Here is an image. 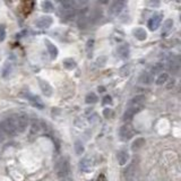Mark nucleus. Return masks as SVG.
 I'll use <instances>...</instances> for the list:
<instances>
[{"label": "nucleus", "instance_id": "obj_1", "mask_svg": "<svg viewBox=\"0 0 181 181\" xmlns=\"http://www.w3.org/2000/svg\"><path fill=\"white\" fill-rule=\"evenodd\" d=\"M0 128L5 132V135H8L10 137L17 135V128H16V121L15 118H8L5 121L0 123Z\"/></svg>", "mask_w": 181, "mask_h": 181}, {"label": "nucleus", "instance_id": "obj_2", "mask_svg": "<svg viewBox=\"0 0 181 181\" xmlns=\"http://www.w3.org/2000/svg\"><path fill=\"white\" fill-rule=\"evenodd\" d=\"M56 170H57V175L59 178L67 177V175L69 174V171H70L68 160H67V159H60V160L57 162Z\"/></svg>", "mask_w": 181, "mask_h": 181}, {"label": "nucleus", "instance_id": "obj_3", "mask_svg": "<svg viewBox=\"0 0 181 181\" xmlns=\"http://www.w3.org/2000/svg\"><path fill=\"white\" fill-rule=\"evenodd\" d=\"M145 100L146 98L144 95H137L135 98H132L128 103V108L135 109V110H138V111H142L144 104H145Z\"/></svg>", "mask_w": 181, "mask_h": 181}, {"label": "nucleus", "instance_id": "obj_4", "mask_svg": "<svg viewBox=\"0 0 181 181\" xmlns=\"http://www.w3.org/2000/svg\"><path fill=\"white\" fill-rule=\"evenodd\" d=\"M16 121V128H17V132H24L27 129L28 126V117L26 115H22L17 118H15Z\"/></svg>", "mask_w": 181, "mask_h": 181}, {"label": "nucleus", "instance_id": "obj_5", "mask_svg": "<svg viewBox=\"0 0 181 181\" xmlns=\"http://www.w3.org/2000/svg\"><path fill=\"white\" fill-rule=\"evenodd\" d=\"M120 138L122 140H129L134 136V129L130 125H123L120 128Z\"/></svg>", "mask_w": 181, "mask_h": 181}, {"label": "nucleus", "instance_id": "obj_6", "mask_svg": "<svg viewBox=\"0 0 181 181\" xmlns=\"http://www.w3.org/2000/svg\"><path fill=\"white\" fill-rule=\"evenodd\" d=\"M162 15H154L153 17L150 18V21L147 23V26L151 31H156L157 28L160 27L161 22H162Z\"/></svg>", "mask_w": 181, "mask_h": 181}, {"label": "nucleus", "instance_id": "obj_7", "mask_svg": "<svg viewBox=\"0 0 181 181\" xmlns=\"http://www.w3.org/2000/svg\"><path fill=\"white\" fill-rule=\"evenodd\" d=\"M52 18L50 16H42V17H40L38 21L35 22V25L38 28H48L52 25Z\"/></svg>", "mask_w": 181, "mask_h": 181}, {"label": "nucleus", "instance_id": "obj_8", "mask_svg": "<svg viewBox=\"0 0 181 181\" xmlns=\"http://www.w3.org/2000/svg\"><path fill=\"white\" fill-rule=\"evenodd\" d=\"M126 2L125 1H115L110 7V14L112 16H117L122 11V9L125 8Z\"/></svg>", "mask_w": 181, "mask_h": 181}, {"label": "nucleus", "instance_id": "obj_9", "mask_svg": "<svg viewBox=\"0 0 181 181\" xmlns=\"http://www.w3.org/2000/svg\"><path fill=\"white\" fill-rule=\"evenodd\" d=\"M38 85H40V88H41L42 93L45 95V96H51L53 93V90L51 85H50L48 82H44V80H38Z\"/></svg>", "mask_w": 181, "mask_h": 181}, {"label": "nucleus", "instance_id": "obj_10", "mask_svg": "<svg viewBox=\"0 0 181 181\" xmlns=\"http://www.w3.org/2000/svg\"><path fill=\"white\" fill-rule=\"evenodd\" d=\"M92 165H93V161L90 157H84L83 160L80 161V170L83 171V172H90V169H92Z\"/></svg>", "mask_w": 181, "mask_h": 181}, {"label": "nucleus", "instance_id": "obj_11", "mask_svg": "<svg viewBox=\"0 0 181 181\" xmlns=\"http://www.w3.org/2000/svg\"><path fill=\"white\" fill-rule=\"evenodd\" d=\"M126 173V180L127 181H132L134 178H135V173H136V167H135V162H132L128 165L127 170L125 171Z\"/></svg>", "mask_w": 181, "mask_h": 181}, {"label": "nucleus", "instance_id": "obj_12", "mask_svg": "<svg viewBox=\"0 0 181 181\" xmlns=\"http://www.w3.org/2000/svg\"><path fill=\"white\" fill-rule=\"evenodd\" d=\"M117 159H118V163L119 165H125L129 160V154L127 151L121 150L119 151L118 154H117Z\"/></svg>", "mask_w": 181, "mask_h": 181}, {"label": "nucleus", "instance_id": "obj_13", "mask_svg": "<svg viewBox=\"0 0 181 181\" xmlns=\"http://www.w3.org/2000/svg\"><path fill=\"white\" fill-rule=\"evenodd\" d=\"M169 68L173 74L179 73V69H180V63H179V58L178 57H172L169 62Z\"/></svg>", "mask_w": 181, "mask_h": 181}, {"label": "nucleus", "instance_id": "obj_14", "mask_svg": "<svg viewBox=\"0 0 181 181\" xmlns=\"http://www.w3.org/2000/svg\"><path fill=\"white\" fill-rule=\"evenodd\" d=\"M117 52H118V54L121 57L122 59H127V58L129 57V52H130L128 44H121V45H119L118 49H117Z\"/></svg>", "mask_w": 181, "mask_h": 181}, {"label": "nucleus", "instance_id": "obj_15", "mask_svg": "<svg viewBox=\"0 0 181 181\" xmlns=\"http://www.w3.org/2000/svg\"><path fill=\"white\" fill-rule=\"evenodd\" d=\"M45 44H46V48H48V51L50 53V57L52 58V59H56L57 57H58V49H57V46L53 43H51L50 41L48 40H45Z\"/></svg>", "mask_w": 181, "mask_h": 181}, {"label": "nucleus", "instance_id": "obj_16", "mask_svg": "<svg viewBox=\"0 0 181 181\" xmlns=\"http://www.w3.org/2000/svg\"><path fill=\"white\" fill-rule=\"evenodd\" d=\"M140 84H144V85H151L153 83V76L148 73H143L138 78Z\"/></svg>", "mask_w": 181, "mask_h": 181}, {"label": "nucleus", "instance_id": "obj_17", "mask_svg": "<svg viewBox=\"0 0 181 181\" xmlns=\"http://www.w3.org/2000/svg\"><path fill=\"white\" fill-rule=\"evenodd\" d=\"M134 35H135V38L137 40H139V41H144V40H146L147 38V33L146 31L142 27H138L134 30Z\"/></svg>", "mask_w": 181, "mask_h": 181}, {"label": "nucleus", "instance_id": "obj_18", "mask_svg": "<svg viewBox=\"0 0 181 181\" xmlns=\"http://www.w3.org/2000/svg\"><path fill=\"white\" fill-rule=\"evenodd\" d=\"M60 6H61V8H62V10L65 11V13H69V11H73L75 2L71 1V0H67V1L60 2Z\"/></svg>", "mask_w": 181, "mask_h": 181}, {"label": "nucleus", "instance_id": "obj_19", "mask_svg": "<svg viewBox=\"0 0 181 181\" xmlns=\"http://www.w3.org/2000/svg\"><path fill=\"white\" fill-rule=\"evenodd\" d=\"M138 110H135V109H131V108H127V110L125 111L123 113V121H130L132 119V117L136 115V113H138Z\"/></svg>", "mask_w": 181, "mask_h": 181}, {"label": "nucleus", "instance_id": "obj_20", "mask_svg": "<svg viewBox=\"0 0 181 181\" xmlns=\"http://www.w3.org/2000/svg\"><path fill=\"white\" fill-rule=\"evenodd\" d=\"M30 102H31L32 105L35 107L36 109L42 110V109L44 108V105H43V103H42V101L40 100L38 96H30Z\"/></svg>", "mask_w": 181, "mask_h": 181}, {"label": "nucleus", "instance_id": "obj_21", "mask_svg": "<svg viewBox=\"0 0 181 181\" xmlns=\"http://www.w3.org/2000/svg\"><path fill=\"white\" fill-rule=\"evenodd\" d=\"M144 145H145V139H144V138H137V139L132 143L131 150L134 151V152H135V151H138V150H140Z\"/></svg>", "mask_w": 181, "mask_h": 181}, {"label": "nucleus", "instance_id": "obj_22", "mask_svg": "<svg viewBox=\"0 0 181 181\" xmlns=\"http://www.w3.org/2000/svg\"><path fill=\"white\" fill-rule=\"evenodd\" d=\"M85 13H86V10H84V13L80 15L79 19L77 22V24H78L79 28H85L86 27V25L88 24V18H87V16L85 15Z\"/></svg>", "mask_w": 181, "mask_h": 181}, {"label": "nucleus", "instance_id": "obj_23", "mask_svg": "<svg viewBox=\"0 0 181 181\" xmlns=\"http://www.w3.org/2000/svg\"><path fill=\"white\" fill-rule=\"evenodd\" d=\"M62 65H63V67H65L66 69H69V70L75 69V68H76V66H77V65H76V61H75L74 59H70V58L63 60Z\"/></svg>", "mask_w": 181, "mask_h": 181}, {"label": "nucleus", "instance_id": "obj_24", "mask_svg": "<svg viewBox=\"0 0 181 181\" xmlns=\"http://www.w3.org/2000/svg\"><path fill=\"white\" fill-rule=\"evenodd\" d=\"M163 69H164V65L162 62L155 63V65L152 67V74H151V75H152V76H153V75H157V74L162 73Z\"/></svg>", "mask_w": 181, "mask_h": 181}, {"label": "nucleus", "instance_id": "obj_25", "mask_svg": "<svg viewBox=\"0 0 181 181\" xmlns=\"http://www.w3.org/2000/svg\"><path fill=\"white\" fill-rule=\"evenodd\" d=\"M74 147H75V153H76V155H82V154L84 153V151H85L83 143H82L80 140H76Z\"/></svg>", "mask_w": 181, "mask_h": 181}, {"label": "nucleus", "instance_id": "obj_26", "mask_svg": "<svg viewBox=\"0 0 181 181\" xmlns=\"http://www.w3.org/2000/svg\"><path fill=\"white\" fill-rule=\"evenodd\" d=\"M98 100L99 99L95 93H88L86 95V98H85V102H86L87 104H94V103L98 102Z\"/></svg>", "mask_w": 181, "mask_h": 181}, {"label": "nucleus", "instance_id": "obj_27", "mask_svg": "<svg viewBox=\"0 0 181 181\" xmlns=\"http://www.w3.org/2000/svg\"><path fill=\"white\" fill-rule=\"evenodd\" d=\"M42 9L45 11V13H52L54 10V7H53L52 2H50V1H43L42 2Z\"/></svg>", "mask_w": 181, "mask_h": 181}, {"label": "nucleus", "instance_id": "obj_28", "mask_svg": "<svg viewBox=\"0 0 181 181\" xmlns=\"http://www.w3.org/2000/svg\"><path fill=\"white\" fill-rule=\"evenodd\" d=\"M167 79H169V75L167 73H162L161 75H159L155 83H156V85H163V84L167 83Z\"/></svg>", "mask_w": 181, "mask_h": 181}, {"label": "nucleus", "instance_id": "obj_29", "mask_svg": "<svg viewBox=\"0 0 181 181\" xmlns=\"http://www.w3.org/2000/svg\"><path fill=\"white\" fill-rule=\"evenodd\" d=\"M172 26H173V21H172V19H167V21L164 22V26H163V32H162V35L169 33V32L171 31Z\"/></svg>", "mask_w": 181, "mask_h": 181}, {"label": "nucleus", "instance_id": "obj_30", "mask_svg": "<svg viewBox=\"0 0 181 181\" xmlns=\"http://www.w3.org/2000/svg\"><path fill=\"white\" fill-rule=\"evenodd\" d=\"M38 130H40V125H38V121H32V126H31V135H35L38 134Z\"/></svg>", "mask_w": 181, "mask_h": 181}, {"label": "nucleus", "instance_id": "obj_31", "mask_svg": "<svg viewBox=\"0 0 181 181\" xmlns=\"http://www.w3.org/2000/svg\"><path fill=\"white\" fill-rule=\"evenodd\" d=\"M129 71H130V68H129L128 65H125V66H122L121 68H120V70H119V73H120V75L121 76H128L129 75Z\"/></svg>", "mask_w": 181, "mask_h": 181}, {"label": "nucleus", "instance_id": "obj_32", "mask_svg": "<svg viewBox=\"0 0 181 181\" xmlns=\"http://www.w3.org/2000/svg\"><path fill=\"white\" fill-rule=\"evenodd\" d=\"M6 38V27L5 25H0V41H4Z\"/></svg>", "mask_w": 181, "mask_h": 181}, {"label": "nucleus", "instance_id": "obj_33", "mask_svg": "<svg viewBox=\"0 0 181 181\" xmlns=\"http://www.w3.org/2000/svg\"><path fill=\"white\" fill-rule=\"evenodd\" d=\"M102 104L103 105H108V104H112V98L110 95H107L103 98V101H102Z\"/></svg>", "mask_w": 181, "mask_h": 181}, {"label": "nucleus", "instance_id": "obj_34", "mask_svg": "<svg viewBox=\"0 0 181 181\" xmlns=\"http://www.w3.org/2000/svg\"><path fill=\"white\" fill-rule=\"evenodd\" d=\"M105 61H107V57H104V56H102V57H100L98 60H96V63H98L99 66L101 65V66H103L105 63Z\"/></svg>", "mask_w": 181, "mask_h": 181}, {"label": "nucleus", "instance_id": "obj_35", "mask_svg": "<svg viewBox=\"0 0 181 181\" xmlns=\"http://www.w3.org/2000/svg\"><path fill=\"white\" fill-rule=\"evenodd\" d=\"M93 45H94V40H93V38L88 40V41H87V45H86L87 51H88L90 49H92V48H93Z\"/></svg>", "mask_w": 181, "mask_h": 181}, {"label": "nucleus", "instance_id": "obj_36", "mask_svg": "<svg viewBox=\"0 0 181 181\" xmlns=\"http://www.w3.org/2000/svg\"><path fill=\"white\" fill-rule=\"evenodd\" d=\"M103 115H104L105 118H109L110 115H111V110H110V109H105L104 111H103Z\"/></svg>", "mask_w": 181, "mask_h": 181}, {"label": "nucleus", "instance_id": "obj_37", "mask_svg": "<svg viewBox=\"0 0 181 181\" xmlns=\"http://www.w3.org/2000/svg\"><path fill=\"white\" fill-rule=\"evenodd\" d=\"M98 181H108V180H107V177H105L104 174H100L98 178Z\"/></svg>", "mask_w": 181, "mask_h": 181}, {"label": "nucleus", "instance_id": "obj_38", "mask_svg": "<svg viewBox=\"0 0 181 181\" xmlns=\"http://www.w3.org/2000/svg\"><path fill=\"white\" fill-rule=\"evenodd\" d=\"M4 140H5V132L1 130V128H0V143L4 142Z\"/></svg>", "mask_w": 181, "mask_h": 181}, {"label": "nucleus", "instance_id": "obj_39", "mask_svg": "<svg viewBox=\"0 0 181 181\" xmlns=\"http://www.w3.org/2000/svg\"><path fill=\"white\" fill-rule=\"evenodd\" d=\"M148 5H151V6H160V2H159V1H155V2H154V1H150V2H148Z\"/></svg>", "mask_w": 181, "mask_h": 181}, {"label": "nucleus", "instance_id": "obj_40", "mask_svg": "<svg viewBox=\"0 0 181 181\" xmlns=\"http://www.w3.org/2000/svg\"><path fill=\"white\" fill-rule=\"evenodd\" d=\"M98 90H99V92H101V93H102V92H104V90H105V88L103 86H101V87H99Z\"/></svg>", "mask_w": 181, "mask_h": 181}, {"label": "nucleus", "instance_id": "obj_41", "mask_svg": "<svg viewBox=\"0 0 181 181\" xmlns=\"http://www.w3.org/2000/svg\"><path fill=\"white\" fill-rule=\"evenodd\" d=\"M90 181H93V180H90Z\"/></svg>", "mask_w": 181, "mask_h": 181}]
</instances>
